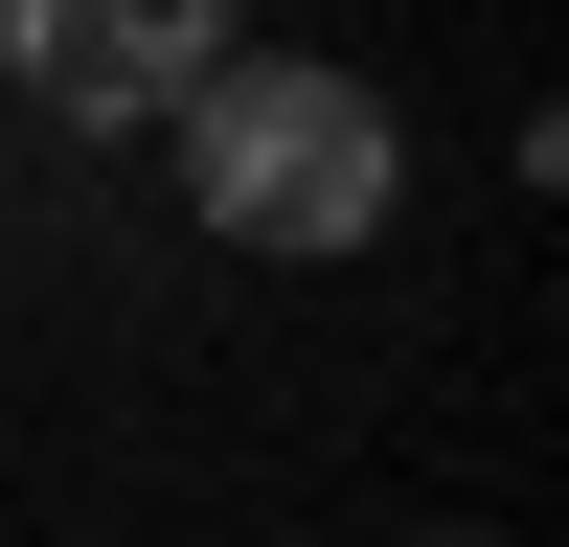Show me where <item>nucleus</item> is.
I'll use <instances>...</instances> for the list:
<instances>
[{"label": "nucleus", "instance_id": "nucleus-2", "mask_svg": "<svg viewBox=\"0 0 569 547\" xmlns=\"http://www.w3.org/2000/svg\"><path fill=\"white\" fill-rule=\"evenodd\" d=\"M0 69L69 137H137V115H182L228 69V0H0Z\"/></svg>", "mask_w": 569, "mask_h": 547}, {"label": "nucleus", "instance_id": "nucleus-1", "mask_svg": "<svg viewBox=\"0 0 569 547\" xmlns=\"http://www.w3.org/2000/svg\"><path fill=\"white\" fill-rule=\"evenodd\" d=\"M388 91L365 69H206L182 91V206L228 228V251H365L388 228Z\"/></svg>", "mask_w": 569, "mask_h": 547}]
</instances>
